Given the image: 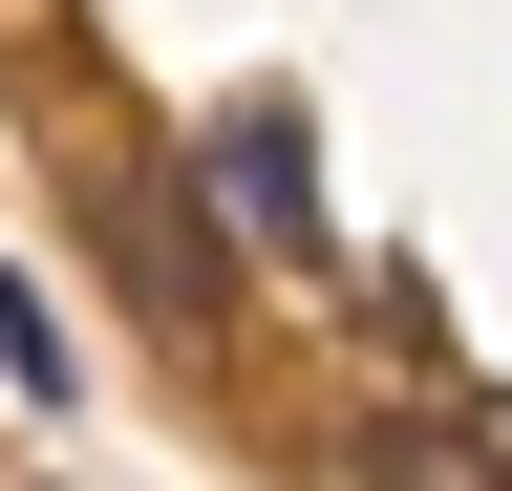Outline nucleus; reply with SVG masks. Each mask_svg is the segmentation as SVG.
I'll list each match as a JSON object with an SVG mask.
<instances>
[{
	"label": "nucleus",
	"mask_w": 512,
	"mask_h": 491,
	"mask_svg": "<svg viewBox=\"0 0 512 491\" xmlns=\"http://www.w3.org/2000/svg\"><path fill=\"white\" fill-rule=\"evenodd\" d=\"M192 193H214L256 257H299V235H320V150H299V107H278V86L214 107V129H192Z\"/></svg>",
	"instance_id": "1"
},
{
	"label": "nucleus",
	"mask_w": 512,
	"mask_h": 491,
	"mask_svg": "<svg viewBox=\"0 0 512 491\" xmlns=\"http://www.w3.org/2000/svg\"><path fill=\"white\" fill-rule=\"evenodd\" d=\"M107 235H128V299H150V321H214V235H192V193H171V171H128V193H107Z\"/></svg>",
	"instance_id": "2"
},
{
	"label": "nucleus",
	"mask_w": 512,
	"mask_h": 491,
	"mask_svg": "<svg viewBox=\"0 0 512 491\" xmlns=\"http://www.w3.org/2000/svg\"><path fill=\"white\" fill-rule=\"evenodd\" d=\"M448 470H470V491H512V385H470V406H448Z\"/></svg>",
	"instance_id": "3"
}]
</instances>
